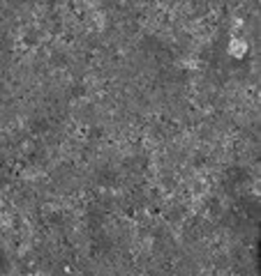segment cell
I'll return each instance as SVG.
<instances>
[{"mask_svg": "<svg viewBox=\"0 0 261 276\" xmlns=\"http://www.w3.org/2000/svg\"><path fill=\"white\" fill-rule=\"evenodd\" d=\"M247 49H250V46H247V42L243 37H231V42H229V49H227V51H229V55L231 58H245L247 55Z\"/></svg>", "mask_w": 261, "mask_h": 276, "instance_id": "cell-1", "label": "cell"}]
</instances>
